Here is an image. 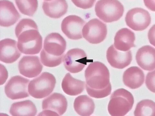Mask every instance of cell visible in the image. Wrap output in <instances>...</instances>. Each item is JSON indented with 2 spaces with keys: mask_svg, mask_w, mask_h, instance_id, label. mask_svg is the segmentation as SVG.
<instances>
[{
  "mask_svg": "<svg viewBox=\"0 0 155 116\" xmlns=\"http://www.w3.org/2000/svg\"><path fill=\"white\" fill-rule=\"evenodd\" d=\"M44 1H52V0H44Z\"/></svg>",
  "mask_w": 155,
  "mask_h": 116,
  "instance_id": "cell-30",
  "label": "cell"
},
{
  "mask_svg": "<svg viewBox=\"0 0 155 116\" xmlns=\"http://www.w3.org/2000/svg\"><path fill=\"white\" fill-rule=\"evenodd\" d=\"M1 26L9 27L14 25L21 17L13 3L8 0H1Z\"/></svg>",
  "mask_w": 155,
  "mask_h": 116,
  "instance_id": "cell-15",
  "label": "cell"
},
{
  "mask_svg": "<svg viewBox=\"0 0 155 116\" xmlns=\"http://www.w3.org/2000/svg\"><path fill=\"white\" fill-rule=\"evenodd\" d=\"M149 12L141 8L130 10L126 14L125 21L127 26L135 31L144 30L151 23Z\"/></svg>",
  "mask_w": 155,
  "mask_h": 116,
  "instance_id": "cell-9",
  "label": "cell"
},
{
  "mask_svg": "<svg viewBox=\"0 0 155 116\" xmlns=\"http://www.w3.org/2000/svg\"><path fill=\"white\" fill-rule=\"evenodd\" d=\"M134 103V96L131 93L124 89H120L114 92L110 97L108 109L112 116H124L132 110Z\"/></svg>",
  "mask_w": 155,
  "mask_h": 116,
  "instance_id": "cell-4",
  "label": "cell"
},
{
  "mask_svg": "<svg viewBox=\"0 0 155 116\" xmlns=\"http://www.w3.org/2000/svg\"><path fill=\"white\" fill-rule=\"evenodd\" d=\"M75 5L83 9L90 8L93 7L96 0H71Z\"/></svg>",
  "mask_w": 155,
  "mask_h": 116,
  "instance_id": "cell-27",
  "label": "cell"
},
{
  "mask_svg": "<svg viewBox=\"0 0 155 116\" xmlns=\"http://www.w3.org/2000/svg\"><path fill=\"white\" fill-rule=\"evenodd\" d=\"M17 42L10 38L1 41V61L6 64H11L20 57L21 53L17 48Z\"/></svg>",
  "mask_w": 155,
  "mask_h": 116,
  "instance_id": "cell-16",
  "label": "cell"
},
{
  "mask_svg": "<svg viewBox=\"0 0 155 116\" xmlns=\"http://www.w3.org/2000/svg\"><path fill=\"white\" fill-rule=\"evenodd\" d=\"M19 11L24 15L32 16L37 11V0H15Z\"/></svg>",
  "mask_w": 155,
  "mask_h": 116,
  "instance_id": "cell-25",
  "label": "cell"
},
{
  "mask_svg": "<svg viewBox=\"0 0 155 116\" xmlns=\"http://www.w3.org/2000/svg\"><path fill=\"white\" fill-rule=\"evenodd\" d=\"M135 116H155V102L149 99H144L139 102L134 112Z\"/></svg>",
  "mask_w": 155,
  "mask_h": 116,
  "instance_id": "cell-24",
  "label": "cell"
},
{
  "mask_svg": "<svg viewBox=\"0 0 155 116\" xmlns=\"http://www.w3.org/2000/svg\"><path fill=\"white\" fill-rule=\"evenodd\" d=\"M106 57L110 65L114 68L123 69L129 66L132 60L131 51L124 52L111 46L107 51Z\"/></svg>",
  "mask_w": 155,
  "mask_h": 116,
  "instance_id": "cell-14",
  "label": "cell"
},
{
  "mask_svg": "<svg viewBox=\"0 0 155 116\" xmlns=\"http://www.w3.org/2000/svg\"><path fill=\"white\" fill-rule=\"evenodd\" d=\"M145 76L143 71L137 66L129 68L124 72L123 76L124 83L131 89L140 88L144 83Z\"/></svg>",
  "mask_w": 155,
  "mask_h": 116,
  "instance_id": "cell-19",
  "label": "cell"
},
{
  "mask_svg": "<svg viewBox=\"0 0 155 116\" xmlns=\"http://www.w3.org/2000/svg\"><path fill=\"white\" fill-rule=\"evenodd\" d=\"M85 85L84 81L74 78L70 73L66 75L61 83L64 92L67 95L74 96L81 94L84 90Z\"/></svg>",
  "mask_w": 155,
  "mask_h": 116,
  "instance_id": "cell-21",
  "label": "cell"
},
{
  "mask_svg": "<svg viewBox=\"0 0 155 116\" xmlns=\"http://www.w3.org/2000/svg\"><path fill=\"white\" fill-rule=\"evenodd\" d=\"M30 80L19 76H13L5 86V92L8 97L12 100L29 96L28 84Z\"/></svg>",
  "mask_w": 155,
  "mask_h": 116,
  "instance_id": "cell-8",
  "label": "cell"
},
{
  "mask_svg": "<svg viewBox=\"0 0 155 116\" xmlns=\"http://www.w3.org/2000/svg\"><path fill=\"white\" fill-rule=\"evenodd\" d=\"M135 40L134 32L127 28H123L116 33L114 38V45L118 50L127 51L135 47Z\"/></svg>",
  "mask_w": 155,
  "mask_h": 116,
  "instance_id": "cell-18",
  "label": "cell"
},
{
  "mask_svg": "<svg viewBox=\"0 0 155 116\" xmlns=\"http://www.w3.org/2000/svg\"><path fill=\"white\" fill-rule=\"evenodd\" d=\"M85 24V22L81 17L70 15L63 19L61 30L70 39L78 40L82 38V32Z\"/></svg>",
  "mask_w": 155,
  "mask_h": 116,
  "instance_id": "cell-11",
  "label": "cell"
},
{
  "mask_svg": "<svg viewBox=\"0 0 155 116\" xmlns=\"http://www.w3.org/2000/svg\"><path fill=\"white\" fill-rule=\"evenodd\" d=\"M68 102L65 96L57 93L44 99L42 102V110L49 111L52 115H62L66 112Z\"/></svg>",
  "mask_w": 155,
  "mask_h": 116,
  "instance_id": "cell-13",
  "label": "cell"
},
{
  "mask_svg": "<svg viewBox=\"0 0 155 116\" xmlns=\"http://www.w3.org/2000/svg\"><path fill=\"white\" fill-rule=\"evenodd\" d=\"M56 83L54 75L48 72H43L30 81L28 85V93L34 98H44L52 92Z\"/></svg>",
  "mask_w": 155,
  "mask_h": 116,
  "instance_id": "cell-6",
  "label": "cell"
},
{
  "mask_svg": "<svg viewBox=\"0 0 155 116\" xmlns=\"http://www.w3.org/2000/svg\"><path fill=\"white\" fill-rule=\"evenodd\" d=\"M145 5L150 10L155 12V0H143Z\"/></svg>",
  "mask_w": 155,
  "mask_h": 116,
  "instance_id": "cell-29",
  "label": "cell"
},
{
  "mask_svg": "<svg viewBox=\"0 0 155 116\" xmlns=\"http://www.w3.org/2000/svg\"><path fill=\"white\" fill-rule=\"evenodd\" d=\"M20 73L29 78H32L39 75L43 66L37 56H24L19 61L18 65Z\"/></svg>",
  "mask_w": 155,
  "mask_h": 116,
  "instance_id": "cell-12",
  "label": "cell"
},
{
  "mask_svg": "<svg viewBox=\"0 0 155 116\" xmlns=\"http://www.w3.org/2000/svg\"><path fill=\"white\" fill-rule=\"evenodd\" d=\"M148 38L150 44L155 47V24L150 29Z\"/></svg>",
  "mask_w": 155,
  "mask_h": 116,
  "instance_id": "cell-28",
  "label": "cell"
},
{
  "mask_svg": "<svg viewBox=\"0 0 155 116\" xmlns=\"http://www.w3.org/2000/svg\"><path fill=\"white\" fill-rule=\"evenodd\" d=\"M18 49L23 54H38L42 47V38L36 22L30 18L21 19L15 29Z\"/></svg>",
  "mask_w": 155,
  "mask_h": 116,
  "instance_id": "cell-2",
  "label": "cell"
},
{
  "mask_svg": "<svg viewBox=\"0 0 155 116\" xmlns=\"http://www.w3.org/2000/svg\"><path fill=\"white\" fill-rule=\"evenodd\" d=\"M82 32L87 41L92 44H98L105 40L107 35V27L106 24L99 19H93L85 24Z\"/></svg>",
  "mask_w": 155,
  "mask_h": 116,
  "instance_id": "cell-7",
  "label": "cell"
},
{
  "mask_svg": "<svg viewBox=\"0 0 155 116\" xmlns=\"http://www.w3.org/2000/svg\"><path fill=\"white\" fill-rule=\"evenodd\" d=\"M87 93L92 98L106 97L111 93L110 72L107 67L100 62H91L85 71Z\"/></svg>",
  "mask_w": 155,
  "mask_h": 116,
  "instance_id": "cell-1",
  "label": "cell"
},
{
  "mask_svg": "<svg viewBox=\"0 0 155 116\" xmlns=\"http://www.w3.org/2000/svg\"><path fill=\"white\" fill-rule=\"evenodd\" d=\"M145 84L149 90L155 93V70L147 74Z\"/></svg>",
  "mask_w": 155,
  "mask_h": 116,
  "instance_id": "cell-26",
  "label": "cell"
},
{
  "mask_svg": "<svg viewBox=\"0 0 155 116\" xmlns=\"http://www.w3.org/2000/svg\"><path fill=\"white\" fill-rule=\"evenodd\" d=\"M74 108L76 113L81 116H89L93 114L95 105L93 99L88 96L81 95L75 99Z\"/></svg>",
  "mask_w": 155,
  "mask_h": 116,
  "instance_id": "cell-22",
  "label": "cell"
},
{
  "mask_svg": "<svg viewBox=\"0 0 155 116\" xmlns=\"http://www.w3.org/2000/svg\"><path fill=\"white\" fill-rule=\"evenodd\" d=\"M95 11L101 20L111 23L118 21L123 16L124 8L118 0H99L95 5Z\"/></svg>",
  "mask_w": 155,
  "mask_h": 116,
  "instance_id": "cell-5",
  "label": "cell"
},
{
  "mask_svg": "<svg viewBox=\"0 0 155 116\" xmlns=\"http://www.w3.org/2000/svg\"><path fill=\"white\" fill-rule=\"evenodd\" d=\"M138 66L143 70L152 71L155 69V48L149 45L139 48L136 56Z\"/></svg>",
  "mask_w": 155,
  "mask_h": 116,
  "instance_id": "cell-17",
  "label": "cell"
},
{
  "mask_svg": "<svg viewBox=\"0 0 155 116\" xmlns=\"http://www.w3.org/2000/svg\"><path fill=\"white\" fill-rule=\"evenodd\" d=\"M35 105L30 100H26L13 103L9 113L13 116H35L37 113Z\"/></svg>",
  "mask_w": 155,
  "mask_h": 116,
  "instance_id": "cell-23",
  "label": "cell"
},
{
  "mask_svg": "<svg viewBox=\"0 0 155 116\" xmlns=\"http://www.w3.org/2000/svg\"><path fill=\"white\" fill-rule=\"evenodd\" d=\"M63 61L66 69L74 74L82 71L88 62L85 51L78 48L68 51Z\"/></svg>",
  "mask_w": 155,
  "mask_h": 116,
  "instance_id": "cell-10",
  "label": "cell"
},
{
  "mask_svg": "<svg viewBox=\"0 0 155 116\" xmlns=\"http://www.w3.org/2000/svg\"><path fill=\"white\" fill-rule=\"evenodd\" d=\"M67 43L59 33H52L45 38L40 53L41 63L45 66L53 67L59 66L64 60Z\"/></svg>",
  "mask_w": 155,
  "mask_h": 116,
  "instance_id": "cell-3",
  "label": "cell"
},
{
  "mask_svg": "<svg viewBox=\"0 0 155 116\" xmlns=\"http://www.w3.org/2000/svg\"><path fill=\"white\" fill-rule=\"evenodd\" d=\"M68 5L66 0H52L44 2L42 9L47 16L53 18H59L67 12Z\"/></svg>",
  "mask_w": 155,
  "mask_h": 116,
  "instance_id": "cell-20",
  "label": "cell"
}]
</instances>
